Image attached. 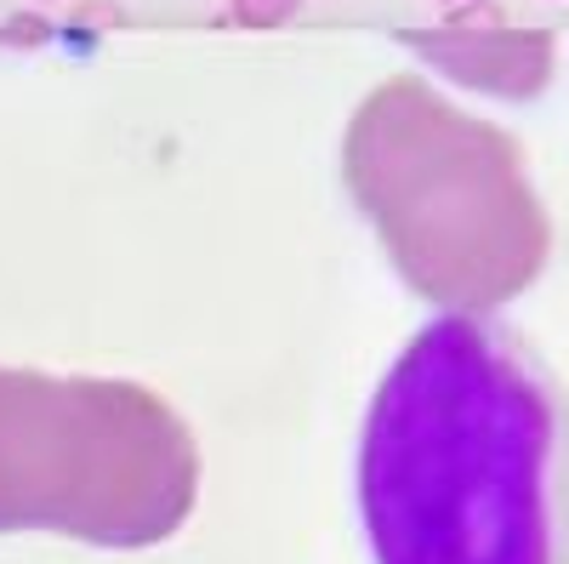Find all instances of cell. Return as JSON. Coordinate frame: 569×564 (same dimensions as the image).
I'll list each match as a JSON object with an SVG mask.
<instances>
[{"instance_id": "cell-1", "label": "cell", "mask_w": 569, "mask_h": 564, "mask_svg": "<svg viewBox=\"0 0 569 564\" xmlns=\"http://www.w3.org/2000/svg\"><path fill=\"white\" fill-rule=\"evenodd\" d=\"M353 496L370 564H569V399L485 314H439L376 383Z\"/></svg>"}, {"instance_id": "cell-2", "label": "cell", "mask_w": 569, "mask_h": 564, "mask_svg": "<svg viewBox=\"0 0 569 564\" xmlns=\"http://www.w3.org/2000/svg\"><path fill=\"white\" fill-rule=\"evenodd\" d=\"M348 182L370 217L393 234L410 268L433 222H461L467 240H485L501 263L530 279L541 263V206L525 177V155L507 131L461 115L427 80L393 75L353 109Z\"/></svg>"}, {"instance_id": "cell-3", "label": "cell", "mask_w": 569, "mask_h": 564, "mask_svg": "<svg viewBox=\"0 0 569 564\" xmlns=\"http://www.w3.org/2000/svg\"><path fill=\"white\" fill-rule=\"evenodd\" d=\"M405 46L433 63L439 75H450L456 86H472V91H490V98H507V103H530L547 91L552 80V52L558 40L552 29H405Z\"/></svg>"}, {"instance_id": "cell-4", "label": "cell", "mask_w": 569, "mask_h": 564, "mask_svg": "<svg viewBox=\"0 0 569 564\" xmlns=\"http://www.w3.org/2000/svg\"><path fill=\"white\" fill-rule=\"evenodd\" d=\"M297 12H302V0H233V23L240 29H279Z\"/></svg>"}, {"instance_id": "cell-5", "label": "cell", "mask_w": 569, "mask_h": 564, "mask_svg": "<svg viewBox=\"0 0 569 564\" xmlns=\"http://www.w3.org/2000/svg\"><path fill=\"white\" fill-rule=\"evenodd\" d=\"M445 7H461V0H445Z\"/></svg>"}]
</instances>
